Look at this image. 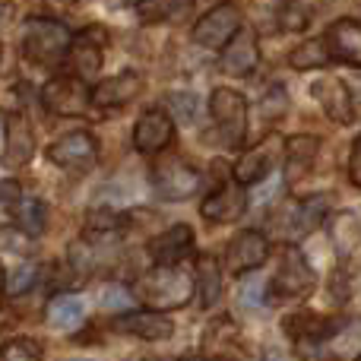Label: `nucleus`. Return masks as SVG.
I'll return each mask as SVG.
<instances>
[{"label": "nucleus", "instance_id": "obj_1", "mask_svg": "<svg viewBox=\"0 0 361 361\" xmlns=\"http://www.w3.org/2000/svg\"><path fill=\"white\" fill-rule=\"evenodd\" d=\"M193 288H197V282H193V276L187 273V269L180 267H156L149 269V273L140 276L137 282V298L143 301L146 307H152V311H175V307H184L187 301H190Z\"/></svg>", "mask_w": 361, "mask_h": 361}, {"label": "nucleus", "instance_id": "obj_2", "mask_svg": "<svg viewBox=\"0 0 361 361\" xmlns=\"http://www.w3.org/2000/svg\"><path fill=\"white\" fill-rule=\"evenodd\" d=\"M73 48V32L61 19L32 16L23 25V54L25 61L42 63V67H57Z\"/></svg>", "mask_w": 361, "mask_h": 361}, {"label": "nucleus", "instance_id": "obj_3", "mask_svg": "<svg viewBox=\"0 0 361 361\" xmlns=\"http://www.w3.org/2000/svg\"><path fill=\"white\" fill-rule=\"evenodd\" d=\"M209 114L212 124H216V133L206 140H219L216 146H225V149H238L247 140V102H244L241 92H235L228 86L212 89Z\"/></svg>", "mask_w": 361, "mask_h": 361}, {"label": "nucleus", "instance_id": "obj_4", "mask_svg": "<svg viewBox=\"0 0 361 361\" xmlns=\"http://www.w3.org/2000/svg\"><path fill=\"white\" fill-rule=\"evenodd\" d=\"M324 212H326V197H320V193L317 197H305V200H286L269 216V231L276 238H282V241L295 244L317 228Z\"/></svg>", "mask_w": 361, "mask_h": 361}, {"label": "nucleus", "instance_id": "obj_5", "mask_svg": "<svg viewBox=\"0 0 361 361\" xmlns=\"http://www.w3.org/2000/svg\"><path fill=\"white\" fill-rule=\"evenodd\" d=\"M317 286V273L311 269L307 257L301 254L295 244L282 250L279 269H276L273 282H269V298L273 301H301L314 292Z\"/></svg>", "mask_w": 361, "mask_h": 361}, {"label": "nucleus", "instance_id": "obj_6", "mask_svg": "<svg viewBox=\"0 0 361 361\" xmlns=\"http://www.w3.org/2000/svg\"><path fill=\"white\" fill-rule=\"evenodd\" d=\"M152 187H156V193L162 200H175V203H180V200L197 193L200 169L190 162H184L180 156H169V159L152 165Z\"/></svg>", "mask_w": 361, "mask_h": 361}, {"label": "nucleus", "instance_id": "obj_7", "mask_svg": "<svg viewBox=\"0 0 361 361\" xmlns=\"http://www.w3.org/2000/svg\"><path fill=\"white\" fill-rule=\"evenodd\" d=\"M238 32H241V10H238L235 4H219V6H212L206 16H200L197 23H193L190 38L200 48L222 51Z\"/></svg>", "mask_w": 361, "mask_h": 361}, {"label": "nucleus", "instance_id": "obj_8", "mask_svg": "<svg viewBox=\"0 0 361 361\" xmlns=\"http://www.w3.org/2000/svg\"><path fill=\"white\" fill-rule=\"evenodd\" d=\"M48 159L57 169L89 171L95 165V159H99V140L89 130H70L48 146Z\"/></svg>", "mask_w": 361, "mask_h": 361}, {"label": "nucleus", "instance_id": "obj_9", "mask_svg": "<svg viewBox=\"0 0 361 361\" xmlns=\"http://www.w3.org/2000/svg\"><path fill=\"white\" fill-rule=\"evenodd\" d=\"M269 257V238L257 228L238 231L228 241V250H225V269L231 276H244L254 273L257 267H263Z\"/></svg>", "mask_w": 361, "mask_h": 361}, {"label": "nucleus", "instance_id": "obj_10", "mask_svg": "<svg viewBox=\"0 0 361 361\" xmlns=\"http://www.w3.org/2000/svg\"><path fill=\"white\" fill-rule=\"evenodd\" d=\"M282 152H286V143H282L279 137H269L263 140L260 146H254V149H247L241 159L235 162V169H231V178L238 180L241 187L247 184H257V180H263L269 175V171L279 165Z\"/></svg>", "mask_w": 361, "mask_h": 361}, {"label": "nucleus", "instance_id": "obj_11", "mask_svg": "<svg viewBox=\"0 0 361 361\" xmlns=\"http://www.w3.org/2000/svg\"><path fill=\"white\" fill-rule=\"evenodd\" d=\"M171 140H175V121L165 108H149L140 114L137 127H133V146L143 156H156V152L169 149Z\"/></svg>", "mask_w": 361, "mask_h": 361}, {"label": "nucleus", "instance_id": "obj_12", "mask_svg": "<svg viewBox=\"0 0 361 361\" xmlns=\"http://www.w3.org/2000/svg\"><path fill=\"white\" fill-rule=\"evenodd\" d=\"M42 102L57 114H82L92 105V92H86L82 80L76 76H54L42 86Z\"/></svg>", "mask_w": 361, "mask_h": 361}, {"label": "nucleus", "instance_id": "obj_13", "mask_svg": "<svg viewBox=\"0 0 361 361\" xmlns=\"http://www.w3.org/2000/svg\"><path fill=\"white\" fill-rule=\"evenodd\" d=\"M247 209V197H244V187L238 180H219V187L203 200L200 206V216L209 219V222H235V219L244 216Z\"/></svg>", "mask_w": 361, "mask_h": 361}, {"label": "nucleus", "instance_id": "obj_14", "mask_svg": "<svg viewBox=\"0 0 361 361\" xmlns=\"http://www.w3.org/2000/svg\"><path fill=\"white\" fill-rule=\"evenodd\" d=\"M260 63V44H257V35L247 29H241L222 51H219V70L225 76H250Z\"/></svg>", "mask_w": 361, "mask_h": 361}, {"label": "nucleus", "instance_id": "obj_15", "mask_svg": "<svg viewBox=\"0 0 361 361\" xmlns=\"http://www.w3.org/2000/svg\"><path fill=\"white\" fill-rule=\"evenodd\" d=\"M314 99L320 102V108L326 111V118L336 121V124H349L355 118V95L345 86L339 76H320L311 86Z\"/></svg>", "mask_w": 361, "mask_h": 361}, {"label": "nucleus", "instance_id": "obj_16", "mask_svg": "<svg viewBox=\"0 0 361 361\" xmlns=\"http://www.w3.org/2000/svg\"><path fill=\"white\" fill-rule=\"evenodd\" d=\"M140 92H143V76H140L137 70H124V73H118V76L102 80L99 86L92 89V108H102V111H108V108H124V105H130Z\"/></svg>", "mask_w": 361, "mask_h": 361}, {"label": "nucleus", "instance_id": "obj_17", "mask_svg": "<svg viewBox=\"0 0 361 361\" xmlns=\"http://www.w3.org/2000/svg\"><path fill=\"white\" fill-rule=\"evenodd\" d=\"M326 51L333 61H343L349 67H361V19H336L324 35Z\"/></svg>", "mask_w": 361, "mask_h": 361}, {"label": "nucleus", "instance_id": "obj_18", "mask_svg": "<svg viewBox=\"0 0 361 361\" xmlns=\"http://www.w3.org/2000/svg\"><path fill=\"white\" fill-rule=\"evenodd\" d=\"M111 326L118 333H127V336L146 339V343H162V339H171V333H175V324H171L165 314H159V311L121 314Z\"/></svg>", "mask_w": 361, "mask_h": 361}, {"label": "nucleus", "instance_id": "obj_19", "mask_svg": "<svg viewBox=\"0 0 361 361\" xmlns=\"http://www.w3.org/2000/svg\"><path fill=\"white\" fill-rule=\"evenodd\" d=\"M193 250V228L190 225H171L159 238H152L149 254L159 267H178L187 254Z\"/></svg>", "mask_w": 361, "mask_h": 361}, {"label": "nucleus", "instance_id": "obj_20", "mask_svg": "<svg viewBox=\"0 0 361 361\" xmlns=\"http://www.w3.org/2000/svg\"><path fill=\"white\" fill-rule=\"evenodd\" d=\"M203 352L219 361H238L241 358V333L231 324V317H219L206 326L203 333Z\"/></svg>", "mask_w": 361, "mask_h": 361}, {"label": "nucleus", "instance_id": "obj_21", "mask_svg": "<svg viewBox=\"0 0 361 361\" xmlns=\"http://www.w3.org/2000/svg\"><path fill=\"white\" fill-rule=\"evenodd\" d=\"M95 35H99V29H86L80 32V35L73 38V48H70V67H73L76 80H92V76H99L102 63H105V57H102V42H95Z\"/></svg>", "mask_w": 361, "mask_h": 361}, {"label": "nucleus", "instance_id": "obj_22", "mask_svg": "<svg viewBox=\"0 0 361 361\" xmlns=\"http://www.w3.org/2000/svg\"><path fill=\"white\" fill-rule=\"evenodd\" d=\"M35 152V133L25 114H10L6 118V162L25 165Z\"/></svg>", "mask_w": 361, "mask_h": 361}, {"label": "nucleus", "instance_id": "obj_23", "mask_svg": "<svg viewBox=\"0 0 361 361\" xmlns=\"http://www.w3.org/2000/svg\"><path fill=\"white\" fill-rule=\"evenodd\" d=\"M320 152V140L317 137H292L286 143V180L288 184H298V178H305L307 171H311L314 159H317Z\"/></svg>", "mask_w": 361, "mask_h": 361}, {"label": "nucleus", "instance_id": "obj_24", "mask_svg": "<svg viewBox=\"0 0 361 361\" xmlns=\"http://www.w3.org/2000/svg\"><path fill=\"white\" fill-rule=\"evenodd\" d=\"M193 282H197L200 305L216 307L219 298H222V273H219V260L212 254H200L197 257V273H193Z\"/></svg>", "mask_w": 361, "mask_h": 361}, {"label": "nucleus", "instance_id": "obj_25", "mask_svg": "<svg viewBox=\"0 0 361 361\" xmlns=\"http://www.w3.org/2000/svg\"><path fill=\"white\" fill-rule=\"evenodd\" d=\"M13 212V222H16L19 231H25V235H42L44 228H48V203L38 197H23L16 200V203L10 206Z\"/></svg>", "mask_w": 361, "mask_h": 361}, {"label": "nucleus", "instance_id": "obj_26", "mask_svg": "<svg viewBox=\"0 0 361 361\" xmlns=\"http://www.w3.org/2000/svg\"><path fill=\"white\" fill-rule=\"evenodd\" d=\"M330 238L339 257L355 254V247L361 244V222L355 212H336L330 219Z\"/></svg>", "mask_w": 361, "mask_h": 361}, {"label": "nucleus", "instance_id": "obj_27", "mask_svg": "<svg viewBox=\"0 0 361 361\" xmlns=\"http://www.w3.org/2000/svg\"><path fill=\"white\" fill-rule=\"evenodd\" d=\"M197 0H140V19L143 23H178L190 16Z\"/></svg>", "mask_w": 361, "mask_h": 361}, {"label": "nucleus", "instance_id": "obj_28", "mask_svg": "<svg viewBox=\"0 0 361 361\" xmlns=\"http://www.w3.org/2000/svg\"><path fill=\"white\" fill-rule=\"evenodd\" d=\"M86 320V305L76 295H57L48 305V324L57 330H76Z\"/></svg>", "mask_w": 361, "mask_h": 361}, {"label": "nucleus", "instance_id": "obj_29", "mask_svg": "<svg viewBox=\"0 0 361 361\" xmlns=\"http://www.w3.org/2000/svg\"><path fill=\"white\" fill-rule=\"evenodd\" d=\"M286 333L295 343H317V339L326 343L333 326H326V320L317 317V314H292V317L286 320Z\"/></svg>", "mask_w": 361, "mask_h": 361}, {"label": "nucleus", "instance_id": "obj_30", "mask_svg": "<svg viewBox=\"0 0 361 361\" xmlns=\"http://www.w3.org/2000/svg\"><path fill=\"white\" fill-rule=\"evenodd\" d=\"M326 349L333 355L345 358V355H361V317L349 320V324H339L333 326V333L326 336Z\"/></svg>", "mask_w": 361, "mask_h": 361}, {"label": "nucleus", "instance_id": "obj_31", "mask_svg": "<svg viewBox=\"0 0 361 361\" xmlns=\"http://www.w3.org/2000/svg\"><path fill=\"white\" fill-rule=\"evenodd\" d=\"M333 57L330 51H326V42L324 38H307V42H301L298 48L288 54V63H292L295 70H317V67H326Z\"/></svg>", "mask_w": 361, "mask_h": 361}, {"label": "nucleus", "instance_id": "obj_32", "mask_svg": "<svg viewBox=\"0 0 361 361\" xmlns=\"http://www.w3.org/2000/svg\"><path fill=\"white\" fill-rule=\"evenodd\" d=\"M288 111V92L282 82H273V86L267 89V95L260 99V118L263 124H276V121H282Z\"/></svg>", "mask_w": 361, "mask_h": 361}, {"label": "nucleus", "instance_id": "obj_33", "mask_svg": "<svg viewBox=\"0 0 361 361\" xmlns=\"http://www.w3.org/2000/svg\"><path fill=\"white\" fill-rule=\"evenodd\" d=\"M0 361H42V345L25 336L6 339V343L0 345Z\"/></svg>", "mask_w": 361, "mask_h": 361}, {"label": "nucleus", "instance_id": "obj_34", "mask_svg": "<svg viewBox=\"0 0 361 361\" xmlns=\"http://www.w3.org/2000/svg\"><path fill=\"white\" fill-rule=\"evenodd\" d=\"M169 114L178 121H184V124H193L200 114V95L197 92H171L169 95Z\"/></svg>", "mask_w": 361, "mask_h": 361}, {"label": "nucleus", "instance_id": "obj_35", "mask_svg": "<svg viewBox=\"0 0 361 361\" xmlns=\"http://www.w3.org/2000/svg\"><path fill=\"white\" fill-rule=\"evenodd\" d=\"M307 23H311V6L298 4V0H292V4L282 10V19H279V25L286 32H301Z\"/></svg>", "mask_w": 361, "mask_h": 361}, {"label": "nucleus", "instance_id": "obj_36", "mask_svg": "<svg viewBox=\"0 0 361 361\" xmlns=\"http://www.w3.org/2000/svg\"><path fill=\"white\" fill-rule=\"evenodd\" d=\"M35 273L38 269L32 267V263H23V267L16 269V273L6 279V292L10 295H23V292H29L32 286H35Z\"/></svg>", "mask_w": 361, "mask_h": 361}, {"label": "nucleus", "instance_id": "obj_37", "mask_svg": "<svg viewBox=\"0 0 361 361\" xmlns=\"http://www.w3.org/2000/svg\"><path fill=\"white\" fill-rule=\"evenodd\" d=\"M130 298H133V295L127 292L124 286H108L105 292H102V305H105V307H127V305H130Z\"/></svg>", "mask_w": 361, "mask_h": 361}, {"label": "nucleus", "instance_id": "obj_38", "mask_svg": "<svg viewBox=\"0 0 361 361\" xmlns=\"http://www.w3.org/2000/svg\"><path fill=\"white\" fill-rule=\"evenodd\" d=\"M349 180L355 187H361V133L358 140L352 143V156H349Z\"/></svg>", "mask_w": 361, "mask_h": 361}, {"label": "nucleus", "instance_id": "obj_39", "mask_svg": "<svg viewBox=\"0 0 361 361\" xmlns=\"http://www.w3.org/2000/svg\"><path fill=\"white\" fill-rule=\"evenodd\" d=\"M16 200H23V190H19L16 180H0V203H16Z\"/></svg>", "mask_w": 361, "mask_h": 361}, {"label": "nucleus", "instance_id": "obj_40", "mask_svg": "<svg viewBox=\"0 0 361 361\" xmlns=\"http://www.w3.org/2000/svg\"><path fill=\"white\" fill-rule=\"evenodd\" d=\"M241 301L244 305H260V282H247V286H241Z\"/></svg>", "mask_w": 361, "mask_h": 361}, {"label": "nucleus", "instance_id": "obj_41", "mask_svg": "<svg viewBox=\"0 0 361 361\" xmlns=\"http://www.w3.org/2000/svg\"><path fill=\"white\" fill-rule=\"evenodd\" d=\"M349 89H352V95H355V99L361 102V76H358V80H355V82H352V86H349Z\"/></svg>", "mask_w": 361, "mask_h": 361}, {"label": "nucleus", "instance_id": "obj_42", "mask_svg": "<svg viewBox=\"0 0 361 361\" xmlns=\"http://www.w3.org/2000/svg\"><path fill=\"white\" fill-rule=\"evenodd\" d=\"M4 292H6V276H4V267H0V301H4Z\"/></svg>", "mask_w": 361, "mask_h": 361}, {"label": "nucleus", "instance_id": "obj_43", "mask_svg": "<svg viewBox=\"0 0 361 361\" xmlns=\"http://www.w3.org/2000/svg\"><path fill=\"white\" fill-rule=\"evenodd\" d=\"M0 146H6V124L0 121Z\"/></svg>", "mask_w": 361, "mask_h": 361}, {"label": "nucleus", "instance_id": "obj_44", "mask_svg": "<svg viewBox=\"0 0 361 361\" xmlns=\"http://www.w3.org/2000/svg\"><path fill=\"white\" fill-rule=\"evenodd\" d=\"M263 361H288L286 355H276V352H273V355H269V358H263Z\"/></svg>", "mask_w": 361, "mask_h": 361}, {"label": "nucleus", "instance_id": "obj_45", "mask_svg": "<svg viewBox=\"0 0 361 361\" xmlns=\"http://www.w3.org/2000/svg\"><path fill=\"white\" fill-rule=\"evenodd\" d=\"M180 361H206V358H203V355H184Z\"/></svg>", "mask_w": 361, "mask_h": 361}, {"label": "nucleus", "instance_id": "obj_46", "mask_svg": "<svg viewBox=\"0 0 361 361\" xmlns=\"http://www.w3.org/2000/svg\"><path fill=\"white\" fill-rule=\"evenodd\" d=\"M355 361H361V355H358V358H355Z\"/></svg>", "mask_w": 361, "mask_h": 361}]
</instances>
